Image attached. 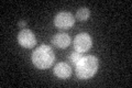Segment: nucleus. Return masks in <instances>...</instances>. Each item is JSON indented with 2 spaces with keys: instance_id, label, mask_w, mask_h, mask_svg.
I'll return each mask as SVG.
<instances>
[{
  "instance_id": "f257e3e1",
  "label": "nucleus",
  "mask_w": 132,
  "mask_h": 88,
  "mask_svg": "<svg viewBox=\"0 0 132 88\" xmlns=\"http://www.w3.org/2000/svg\"><path fill=\"white\" fill-rule=\"evenodd\" d=\"M99 67V61L96 56L88 55L82 56V58L75 65V73L76 76L82 79V81H87V79L94 77L96 75Z\"/></svg>"
},
{
  "instance_id": "f03ea898",
  "label": "nucleus",
  "mask_w": 132,
  "mask_h": 88,
  "mask_svg": "<svg viewBox=\"0 0 132 88\" xmlns=\"http://www.w3.org/2000/svg\"><path fill=\"white\" fill-rule=\"evenodd\" d=\"M32 63L40 69H46L53 65L55 61V54L48 45H41L32 53Z\"/></svg>"
},
{
  "instance_id": "7ed1b4c3",
  "label": "nucleus",
  "mask_w": 132,
  "mask_h": 88,
  "mask_svg": "<svg viewBox=\"0 0 132 88\" xmlns=\"http://www.w3.org/2000/svg\"><path fill=\"white\" fill-rule=\"evenodd\" d=\"M74 23H75V17L71 12H60L54 18L55 27L60 30H68L74 26Z\"/></svg>"
},
{
  "instance_id": "20e7f679",
  "label": "nucleus",
  "mask_w": 132,
  "mask_h": 88,
  "mask_svg": "<svg viewBox=\"0 0 132 88\" xmlns=\"http://www.w3.org/2000/svg\"><path fill=\"white\" fill-rule=\"evenodd\" d=\"M93 46V40L88 33H79L74 39V49L77 52L85 53Z\"/></svg>"
},
{
  "instance_id": "39448f33",
  "label": "nucleus",
  "mask_w": 132,
  "mask_h": 88,
  "mask_svg": "<svg viewBox=\"0 0 132 88\" xmlns=\"http://www.w3.org/2000/svg\"><path fill=\"white\" fill-rule=\"evenodd\" d=\"M18 42L22 47L32 49L36 44V37L31 30L29 29H23L18 34Z\"/></svg>"
},
{
  "instance_id": "423d86ee",
  "label": "nucleus",
  "mask_w": 132,
  "mask_h": 88,
  "mask_svg": "<svg viewBox=\"0 0 132 88\" xmlns=\"http://www.w3.org/2000/svg\"><path fill=\"white\" fill-rule=\"evenodd\" d=\"M53 73H54L56 77H59L61 79H66L72 75V68L66 63H59V64L55 65Z\"/></svg>"
},
{
  "instance_id": "0eeeda50",
  "label": "nucleus",
  "mask_w": 132,
  "mask_h": 88,
  "mask_svg": "<svg viewBox=\"0 0 132 88\" xmlns=\"http://www.w3.org/2000/svg\"><path fill=\"white\" fill-rule=\"evenodd\" d=\"M52 43L59 49H66L71 44V37L66 33H57L53 36Z\"/></svg>"
},
{
  "instance_id": "6e6552de",
  "label": "nucleus",
  "mask_w": 132,
  "mask_h": 88,
  "mask_svg": "<svg viewBox=\"0 0 132 88\" xmlns=\"http://www.w3.org/2000/svg\"><path fill=\"white\" fill-rule=\"evenodd\" d=\"M89 17H90V11L88 8H86V7L79 8L76 12V18L79 21H87L89 19Z\"/></svg>"
},
{
  "instance_id": "1a4fd4ad",
  "label": "nucleus",
  "mask_w": 132,
  "mask_h": 88,
  "mask_svg": "<svg viewBox=\"0 0 132 88\" xmlns=\"http://www.w3.org/2000/svg\"><path fill=\"white\" fill-rule=\"evenodd\" d=\"M69 58H71V61L73 62V64H77L78 62H79L81 58H82V54L80 52H77V51H74L72 54H71V56H69Z\"/></svg>"
},
{
  "instance_id": "9d476101",
  "label": "nucleus",
  "mask_w": 132,
  "mask_h": 88,
  "mask_svg": "<svg viewBox=\"0 0 132 88\" xmlns=\"http://www.w3.org/2000/svg\"><path fill=\"white\" fill-rule=\"evenodd\" d=\"M18 27L21 29V30H23V29L27 27V22H26L24 20H20V21H19V23H18Z\"/></svg>"
}]
</instances>
